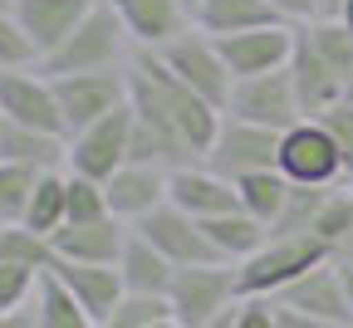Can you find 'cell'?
Returning <instances> with one entry per match:
<instances>
[{
    "label": "cell",
    "mask_w": 353,
    "mask_h": 328,
    "mask_svg": "<svg viewBox=\"0 0 353 328\" xmlns=\"http://www.w3.org/2000/svg\"><path fill=\"white\" fill-rule=\"evenodd\" d=\"M128 83H132V113L157 123L162 132H172L192 157H206V147L221 132V118H226L211 99H201L192 83L176 79L157 50H132Z\"/></svg>",
    "instance_id": "1"
},
{
    "label": "cell",
    "mask_w": 353,
    "mask_h": 328,
    "mask_svg": "<svg viewBox=\"0 0 353 328\" xmlns=\"http://www.w3.org/2000/svg\"><path fill=\"white\" fill-rule=\"evenodd\" d=\"M290 79H294L304 118H324L334 103H343L348 79H353V30L343 20H329V15L294 25Z\"/></svg>",
    "instance_id": "2"
},
{
    "label": "cell",
    "mask_w": 353,
    "mask_h": 328,
    "mask_svg": "<svg viewBox=\"0 0 353 328\" xmlns=\"http://www.w3.org/2000/svg\"><path fill=\"white\" fill-rule=\"evenodd\" d=\"M132 59V39L118 20V10L108 6V0H99L94 10H88L79 20V30L59 44V50L50 59H39L44 74H94V69H123Z\"/></svg>",
    "instance_id": "3"
},
{
    "label": "cell",
    "mask_w": 353,
    "mask_h": 328,
    "mask_svg": "<svg viewBox=\"0 0 353 328\" xmlns=\"http://www.w3.org/2000/svg\"><path fill=\"white\" fill-rule=\"evenodd\" d=\"M334 250L319 236H270L245 265H236L241 274V294L245 299H280L294 279H304L314 265H324Z\"/></svg>",
    "instance_id": "4"
},
{
    "label": "cell",
    "mask_w": 353,
    "mask_h": 328,
    "mask_svg": "<svg viewBox=\"0 0 353 328\" xmlns=\"http://www.w3.org/2000/svg\"><path fill=\"white\" fill-rule=\"evenodd\" d=\"M275 167L294 181V186H343L348 181V162L339 137L329 132L324 118H299L294 127L280 132V157Z\"/></svg>",
    "instance_id": "5"
},
{
    "label": "cell",
    "mask_w": 353,
    "mask_h": 328,
    "mask_svg": "<svg viewBox=\"0 0 353 328\" xmlns=\"http://www.w3.org/2000/svg\"><path fill=\"white\" fill-rule=\"evenodd\" d=\"M172 314H176V323L182 328H201L206 318H216V314H226L231 304H241L245 294H241V274H236V265H187V269H176V279H172Z\"/></svg>",
    "instance_id": "6"
},
{
    "label": "cell",
    "mask_w": 353,
    "mask_h": 328,
    "mask_svg": "<svg viewBox=\"0 0 353 328\" xmlns=\"http://www.w3.org/2000/svg\"><path fill=\"white\" fill-rule=\"evenodd\" d=\"M54 79V74H50ZM54 93H59V108H64V123H69V137L83 132L88 123L108 118L113 108L132 103V83H128V64L123 69H94V74H59L54 79Z\"/></svg>",
    "instance_id": "7"
},
{
    "label": "cell",
    "mask_w": 353,
    "mask_h": 328,
    "mask_svg": "<svg viewBox=\"0 0 353 328\" xmlns=\"http://www.w3.org/2000/svg\"><path fill=\"white\" fill-rule=\"evenodd\" d=\"M162 64L176 74V79H182V83H192L196 93H201V99H211L221 113H226V99H231V69H226V59H221V44L206 34V30H182V34H176L172 44H162Z\"/></svg>",
    "instance_id": "8"
},
{
    "label": "cell",
    "mask_w": 353,
    "mask_h": 328,
    "mask_svg": "<svg viewBox=\"0 0 353 328\" xmlns=\"http://www.w3.org/2000/svg\"><path fill=\"white\" fill-rule=\"evenodd\" d=\"M226 118H241V123H255V127H275V132L294 127L304 118V108H299V93H294L290 69L236 79L231 83V99H226Z\"/></svg>",
    "instance_id": "9"
},
{
    "label": "cell",
    "mask_w": 353,
    "mask_h": 328,
    "mask_svg": "<svg viewBox=\"0 0 353 328\" xmlns=\"http://www.w3.org/2000/svg\"><path fill=\"white\" fill-rule=\"evenodd\" d=\"M0 113H6L10 123L54 132V137H69L59 93H54V79L44 74L39 64H30V69H0Z\"/></svg>",
    "instance_id": "10"
},
{
    "label": "cell",
    "mask_w": 353,
    "mask_h": 328,
    "mask_svg": "<svg viewBox=\"0 0 353 328\" xmlns=\"http://www.w3.org/2000/svg\"><path fill=\"white\" fill-rule=\"evenodd\" d=\"M280 157V132L275 127H255V123H241V118H221V132L216 143L206 147V167H216L221 176H250V172H270Z\"/></svg>",
    "instance_id": "11"
},
{
    "label": "cell",
    "mask_w": 353,
    "mask_h": 328,
    "mask_svg": "<svg viewBox=\"0 0 353 328\" xmlns=\"http://www.w3.org/2000/svg\"><path fill=\"white\" fill-rule=\"evenodd\" d=\"M132 152V103L113 108L108 118L88 123L83 132L69 137V172H83V176H99L108 181Z\"/></svg>",
    "instance_id": "12"
},
{
    "label": "cell",
    "mask_w": 353,
    "mask_h": 328,
    "mask_svg": "<svg viewBox=\"0 0 353 328\" xmlns=\"http://www.w3.org/2000/svg\"><path fill=\"white\" fill-rule=\"evenodd\" d=\"M132 230H138V236L143 240H152L176 269H187V265H216L221 255L211 250V240H206V230H201V221L196 216H187L182 206H157L152 216H143L138 225H132ZM221 265H226V260H221Z\"/></svg>",
    "instance_id": "13"
},
{
    "label": "cell",
    "mask_w": 353,
    "mask_h": 328,
    "mask_svg": "<svg viewBox=\"0 0 353 328\" xmlns=\"http://www.w3.org/2000/svg\"><path fill=\"white\" fill-rule=\"evenodd\" d=\"M216 39V34H211ZM221 59H226L231 79H255V74H275L290 69L294 54V25H265V30H245V34H226L216 39Z\"/></svg>",
    "instance_id": "14"
},
{
    "label": "cell",
    "mask_w": 353,
    "mask_h": 328,
    "mask_svg": "<svg viewBox=\"0 0 353 328\" xmlns=\"http://www.w3.org/2000/svg\"><path fill=\"white\" fill-rule=\"evenodd\" d=\"M167 201L172 206H182L187 216L196 221H211V216H226L241 206V192H236V181L231 176H221L216 167L206 162H187V167H176L172 181H167Z\"/></svg>",
    "instance_id": "15"
},
{
    "label": "cell",
    "mask_w": 353,
    "mask_h": 328,
    "mask_svg": "<svg viewBox=\"0 0 353 328\" xmlns=\"http://www.w3.org/2000/svg\"><path fill=\"white\" fill-rule=\"evenodd\" d=\"M108 6L118 10L132 50H162V44H172L182 30L196 25L182 0H108Z\"/></svg>",
    "instance_id": "16"
},
{
    "label": "cell",
    "mask_w": 353,
    "mask_h": 328,
    "mask_svg": "<svg viewBox=\"0 0 353 328\" xmlns=\"http://www.w3.org/2000/svg\"><path fill=\"white\" fill-rule=\"evenodd\" d=\"M167 181H172V172H162V167L123 162V167L103 181V186H108V206H113V216L128 221V225H138L143 216H152L157 206H167Z\"/></svg>",
    "instance_id": "17"
},
{
    "label": "cell",
    "mask_w": 353,
    "mask_h": 328,
    "mask_svg": "<svg viewBox=\"0 0 353 328\" xmlns=\"http://www.w3.org/2000/svg\"><path fill=\"white\" fill-rule=\"evenodd\" d=\"M99 0H15V20L25 25V34H30V44L39 50V59H50L59 44L79 30V20L94 10Z\"/></svg>",
    "instance_id": "18"
},
{
    "label": "cell",
    "mask_w": 353,
    "mask_h": 328,
    "mask_svg": "<svg viewBox=\"0 0 353 328\" xmlns=\"http://www.w3.org/2000/svg\"><path fill=\"white\" fill-rule=\"evenodd\" d=\"M128 236H132V225L108 216V221H88V225H64L50 240V250H54V260H74V265H118Z\"/></svg>",
    "instance_id": "19"
},
{
    "label": "cell",
    "mask_w": 353,
    "mask_h": 328,
    "mask_svg": "<svg viewBox=\"0 0 353 328\" xmlns=\"http://www.w3.org/2000/svg\"><path fill=\"white\" fill-rule=\"evenodd\" d=\"M280 299L294 304V309H304V314H314V318H324V323H334V328H353V304H348V289H343L334 260H324V265L309 269L304 279H294Z\"/></svg>",
    "instance_id": "20"
},
{
    "label": "cell",
    "mask_w": 353,
    "mask_h": 328,
    "mask_svg": "<svg viewBox=\"0 0 353 328\" xmlns=\"http://www.w3.org/2000/svg\"><path fill=\"white\" fill-rule=\"evenodd\" d=\"M50 274L59 279V285L94 314L99 323L113 314V304L128 294L123 289V274H118V265H74V260H50Z\"/></svg>",
    "instance_id": "21"
},
{
    "label": "cell",
    "mask_w": 353,
    "mask_h": 328,
    "mask_svg": "<svg viewBox=\"0 0 353 328\" xmlns=\"http://www.w3.org/2000/svg\"><path fill=\"white\" fill-rule=\"evenodd\" d=\"M196 30L226 39V34H245V30H265V25H290L280 20V10L270 6V0H201V6L192 10Z\"/></svg>",
    "instance_id": "22"
},
{
    "label": "cell",
    "mask_w": 353,
    "mask_h": 328,
    "mask_svg": "<svg viewBox=\"0 0 353 328\" xmlns=\"http://www.w3.org/2000/svg\"><path fill=\"white\" fill-rule=\"evenodd\" d=\"M118 274H123V289L128 294H172L176 265L152 240H143L138 230H132L128 245H123V255H118Z\"/></svg>",
    "instance_id": "23"
},
{
    "label": "cell",
    "mask_w": 353,
    "mask_h": 328,
    "mask_svg": "<svg viewBox=\"0 0 353 328\" xmlns=\"http://www.w3.org/2000/svg\"><path fill=\"white\" fill-rule=\"evenodd\" d=\"M201 230H206V240H211V250L226 260V265H245L265 240H270V225L265 221H255L245 206H236V211H226V216H211V221H201Z\"/></svg>",
    "instance_id": "24"
},
{
    "label": "cell",
    "mask_w": 353,
    "mask_h": 328,
    "mask_svg": "<svg viewBox=\"0 0 353 328\" xmlns=\"http://www.w3.org/2000/svg\"><path fill=\"white\" fill-rule=\"evenodd\" d=\"M0 162H20V167H69V137H54V132H39V127H25V123H0Z\"/></svg>",
    "instance_id": "25"
},
{
    "label": "cell",
    "mask_w": 353,
    "mask_h": 328,
    "mask_svg": "<svg viewBox=\"0 0 353 328\" xmlns=\"http://www.w3.org/2000/svg\"><path fill=\"white\" fill-rule=\"evenodd\" d=\"M25 230H34L39 240H54L59 230L69 225V172L64 167H50V172H39L34 181V196L25 206Z\"/></svg>",
    "instance_id": "26"
},
{
    "label": "cell",
    "mask_w": 353,
    "mask_h": 328,
    "mask_svg": "<svg viewBox=\"0 0 353 328\" xmlns=\"http://www.w3.org/2000/svg\"><path fill=\"white\" fill-rule=\"evenodd\" d=\"M34 328H99V318L88 314L50 269H44L39 294H34Z\"/></svg>",
    "instance_id": "27"
},
{
    "label": "cell",
    "mask_w": 353,
    "mask_h": 328,
    "mask_svg": "<svg viewBox=\"0 0 353 328\" xmlns=\"http://www.w3.org/2000/svg\"><path fill=\"white\" fill-rule=\"evenodd\" d=\"M290 186H294V181H290L280 167H270V172H250V176H241L236 192H241V206H245L255 221L275 225L280 211H285V201H290Z\"/></svg>",
    "instance_id": "28"
},
{
    "label": "cell",
    "mask_w": 353,
    "mask_h": 328,
    "mask_svg": "<svg viewBox=\"0 0 353 328\" xmlns=\"http://www.w3.org/2000/svg\"><path fill=\"white\" fill-rule=\"evenodd\" d=\"M162 323H176L167 294H123L99 328H162Z\"/></svg>",
    "instance_id": "29"
},
{
    "label": "cell",
    "mask_w": 353,
    "mask_h": 328,
    "mask_svg": "<svg viewBox=\"0 0 353 328\" xmlns=\"http://www.w3.org/2000/svg\"><path fill=\"white\" fill-rule=\"evenodd\" d=\"M39 167H20V162H0V225H20L25 206L34 196Z\"/></svg>",
    "instance_id": "30"
},
{
    "label": "cell",
    "mask_w": 353,
    "mask_h": 328,
    "mask_svg": "<svg viewBox=\"0 0 353 328\" xmlns=\"http://www.w3.org/2000/svg\"><path fill=\"white\" fill-rule=\"evenodd\" d=\"M39 279H44L39 265H20V260H6V265H0V314H25V309H34Z\"/></svg>",
    "instance_id": "31"
},
{
    "label": "cell",
    "mask_w": 353,
    "mask_h": 328,
    "mask_svg": "<svg viewBox=\"0 0 353 328\" xmlns=\"http://www.w3.org/2000/svg\"><path fill=\"white\" fill-rule=\"evenodd\" d=\"M69 172V167H64ZM113 206H108V186L99 176H83V172H69V225H88V221H108Z\"/></svg>",
    "instance_id": "32"
},
{
    "label": "cell",
    "mask_w": 353,
    "mask_h": 328,
    "mask_svg": "<svg viewBox=\"0 0 353 328\" xmlns=\"http://www.w3.org/2000/svg\"><path fill=\"white\" fill-rule=\"evenodd\" d=\"M324 192L329 186H290V201H285L280 221L270 225V236H309L319 206H324Z\"/></svg>",
    "instance_id": "33"
},
{
    "label": "cell",
    "mask_w": 353,
    "mask_h": 328,
    "mask_svg": "<svg viewBox=\"0 0 353 328\" xmlns=\"http://www.w3.org/2000/svg\"><path fill=\"white\" fill-rule=\"evenodd\" d=\"M309 236H319L329 250L353 236V196H348V186H329V192H324V206H319Z\"/></svg>",
    "instance_id": "34"
},
{
    "label": "cell",
    "mask_w": 353,
    "mask_h": 328,
    "mask_svg": "<svg viewBox=\"0 0 353 328\" xmlns=\"http://www.w3.org/2000/svg\"><path fill=\"white\" fill-rule=\"evenodd\" d=\"M6 260H20V265H39V269H50L54 250H50V240H39L34 230H25V225H0V265H6Z\"/></svg>",
    "instance_id": "35"
},
{
    "label": "cell",
    "mask_w": 353,
    "mask_h": 328,
    "mask_svg": "<svg viewBox=\"0 0 353 328\" xmlns=\"http://www.w3.org/2000/svg\"><path fill=\"white\" fill-rule=\"evenodd\" d=\"M30 64H39V50L30 44L15 10H0V69H30Z\"/></svg>",
    "instance_id": "36"
},
{
    "label": "cell",
    "mask_w": 353,
    "mask_h": 328,
    "mask_svg": "<svg viewBox=\"0 0 353 328\" xmlns=\"http://www.w3.org/2000/svg\"><path fill=\"white\" fill-rule=\"evenodd\" d=\"M324 123H329V132L339 137V147H343V162H348V176H353V99L334 103V108L324 113Z\"/></svg>",
    "instance_id": "37"
},
{
    "label": "cell",
    "mask_w": 353,
    "mask_h": 328,
    "mask_svg": "<svg viewBox=\"0 0 353 328\" xmlns=\"http://www.w3.org/2000/svg\"><path fill=\"white\" fill-rule=\"evenodd\" d=\"M236 328H275V299H245Z\"/></svg>",
    "instance_id": "38"
},
{
    "label": "cell",
    "mask_w": 353,
    "mask_h": 328,
    "mask_svg": "<svg viewBox=\"0 0 353 328\" xmlns=\"http://www.w3.org/2000/svg\"><path fill=\"white\" fill-rule=\"evenodd\" d=\"M275 328H334V323H324V318H314V314H304V309L275 299Z\"/></svg>",
    "instance_id": "39"
},
{
    "label": "cell",
    "mask_w": 353,
    "mask_h": 328,
    "mask_svg": "<svg viewBox=\"0 0 353 328\" xmlns=\"http://www.w3.org/2000/svg\"><path fill=\"white\" fill-rule=\"evenodd\" d=\"M329 260H334V269H339V279H343V289H348V304H353V236L339 240Z\"/></svg>",
    "instance_id": "40"
},
{
    "label": "cell",
    "mask_w": 353,
    "mask_h": 328,
    "mask_svg": "<svg viewBox=\"0 0 353 328\" xmlns=\"http://www.w3.org/2000/svg\"><path fill=\"white\" fill-rule=\"evenodd\" d=\"M270 6L280 10V20H290V25H304V20H314L319 10H314V0H270Z\"/></svg>",
    "instance_id": "41"
},
{
    "label": "cell",
    "mask_w": 353,
    "mask_h": 328,
    "mask_svg": "<svg viewBox=\"0 0 353 328\" xmlns=\"http://www.w3.org/2000/svg\"><path fill=\"white\" fill-rule=\"evenodd\" d=\"M241 304H245V299H241ZM241 304H231L226 314H216V318H206L201 328H236V318H241Z\"/></svg>",
    "instance_id": "42"
},
{
    "label": "cell",
    "mask_w": 353,
    "mask_h": 328,
    "mask_svg": "<svg viewBox=\"0 0 353 328\" xmlns=\"http://www.w3.org/2000/svg\"><path fill=\"white\" fill-rule=\"evenodd\" d=\"M339 6H343V0H314V10H319V15H329V20L339 15Z\"/></svg>",
    "instance_id": "43"
},
{
    "label": "cell",
    "mask_w": 353,
    "mask_h": 328,
    "mask_svg": "<svg viewBox=\"0 0 353 328\" xmlns=\"http://www.w3.org/2000/svg\"><path fill=\"white\" fill-rule=\"evenodd\" d=\"M334 20H343V25L353 30V0H343V6H339V15H334Z\"/></svg>",
    "instance_id": "44"
},
{
    "label": "cell",
    "mask_w": 353,
    "mask_h": 328,
    "mask_svg": "<svg viewBox=\"0 0 353 328\" xmlns=\"http://www.w3.org/2000/svg\"><path fill=\"white\" fill-rule=\"evenodd\" d=\"M182 6H187V10H196V6H201V0H182Z\"/></svg>",
    "instance_id": "45"
},
{
    "label": "cell",
    "mask_w": 353,
    "mask_h": 328,
    "mask_svg": "<svg viewBox=\"0 0 353 328\" xmlns=\"http://www.w3.org/2000/svg\"><path fill=\"white\" fill-rule=\"evenodd\" d=\"M10 6H15V0H0V10H10Z\"/></svg>",
    "instance_id": "46"
},
{
    "label": "cell",
    "mask_w": 353,
    "mask_h": 328,
    "mask_svg": "<svg viewBox=\"0 0 353 328\" xmlns=\"http://www.w3.org/2000/svg\"><path fill=\"white\" fill-rule=\"evenodd\" d=\"M6 318H15V314H0V323H6Z\"/></svg>",
    "instance_id": "47"
},
{
    "label": "cell",
    "mask_w": 353,
    "mask_h": 328,
    "mask_svg": "<svg viewBox=\"0 0 353 328\" xmlns=\"http://www.w3.org/2000/svg\"><path fill=\"white\" fill-rule=\"evenodd\" d=\"M348 99H353V79H348Z\"/></svg>",
    "instance_id": "48"
},
{
    "label": "cell",
    "mask_w": 353,
    "mask_h": 328,
    "mask_svg": "<svg viewBox=\"0 0 353 328\" xmlns=\"http://www.w3.org/2000/svg\"><path fill=\"white\" fill-rule=\"evenodd\" d=\"M348 196H353V176H348Z\"/></svg>",
    "instance_id": "49"
},
{
    "label": "cell",
    "mask_w": 353,
    "mask_h": 328,
    "mask_svg": "<svg viewBox=\"0 0 353 328\" xmlns=\"http://www.w3.org/2000/svg\"><path fill=\"white\" fill-rule=\"evenodd\" d=\"M162 328H182V323H162Z\"/></svg>",
    "instance_id": "50"
},
{
    "label": "cell",
    "mask_w": 353,
    "mask_h": 328,
    "mask_svg": "<svg viewBox=\"0 0 353 328\" xmlns=\"http://www.w3.org/2000/svg\"><path fill=\"white\" fill-rule=\"evenodd\" d=\"M0 123H6V113H0Z\"/></svg>",
    "instance_id": "51"
}]
</instances>
